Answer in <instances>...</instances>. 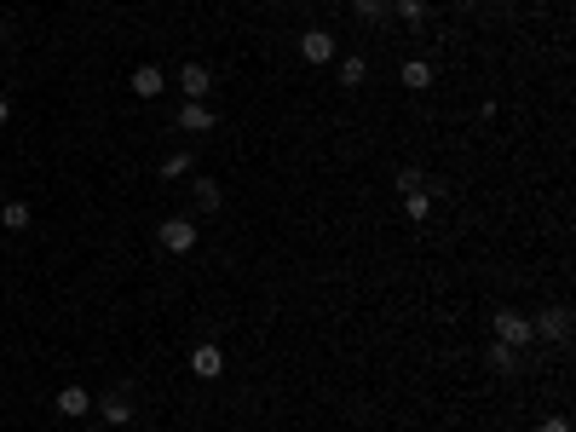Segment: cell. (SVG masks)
<instances>
[{
    "instance_id": "cell-24",
    "label": "cell",
    "mask_w": 576,
    "mask_h": 432,
    "mask_svg": "<svg viewBox=\"0 0 576 432\" xmlns=\"http://www.w3.org/2000/svg\"><path fill=\"white\" fill-rule=\"evenodd\" d=\"M0 202H6V184H0Z\"/></svg>"
},
{
    "instance_id": "cell-14",
    "label": "cell",
    "mask_w": 576,
    "mask_h": 432,
    "mask_svg": "<svg viewBox=\"0 0 576 432\" xmlns=\"http://www.w3.org/2000/svg\"><path fill=\"white\" fill-rule=\"evenodd\" d=\"M403 213H410V220H427L432 213V191L421 184V191H403Z\"/></svg>"
},
{
    "instance_id": "cell-22",
    "label": "cell",
    "mask_w": 576,
    "mask_h": 432,
    "mask_svg": "<svg viewBox=\"0 0 576 432\" xmlns=\"http://www.w3.org/2000/svg\"><path fill=\"white\" fill-rule=\"evenodd\" d=\"M6 121H12V99H6V92H0V127H6Z\"/></svg>"
},
{
    "instance_id": "cell-16",
    "label": "cell",
    "mask_w": 576,
    "mask_h": 432,
    "mask_svg": "<svg viewBox=\"0 0 576 432\" xmlns=\"http://www.w3.org/2000/svg\"><path fill=\"white\" fill-rule=\"evenodd\" d=\"M392 12H398V18L410 23V29H421V23H427V0H392Z\"/></svg>"
},
{
    "instance_id": "cell-21",
    "label": "cell",
    "mask_w": 576,
    "mask_h": 432,
    "mask_svg": "<svg viewBox=\"0 0 576 432\" xmlns=\"http://www.w3.org/2000/svg\"><path fill=\"white\" fill-rule=\"evenodd\" d=\"M536 432H571V421H565V415H542Z\"/></svg>"
},
{
    "instance_id": "cell-3",
    "label": "cell",
    "mask_w": 576,
    "mask_h": 432,
    "mask_svg": "<svg viewBox=\"0 0 576 432\" xmlns=\"http://www.w3.org/2000/svg\"><path fill=\"white\" fill-rule=\"evenodd\" d=\"M156 237H162L167 254H191V249H196V220L174 213V220H162V230H156Z\"/></svg>"
},
{
    "instance_id": "cell-10",
    "label": "cell",
    "mask_w": 576,
    "mask_h": 432,
    "mask_svg": "<svg viewBox=\"0 0 576 432\" xmlns=\"http://www.w3.org/2000/svg\"><path fill=\"white\" fill-rule=\"evenodd\" d=\"M179 127H184V133H213V127H220V116H213L208 104L184 99V110H179Z\"/></svg>"
},
{
    "instance_id": "cell-18",
    "label": "cell",
    "mask_w": 576,
    "mask_h": 432,
    "mask_svg": "<svg viewBox=\"0 0 576 432\" xmlns=\"http://www.w3.org/2000/svg\"><path fill=\"white\" fill-rule=\"evenodd\" d=\"M191 167H196V156H191V150H174V156L162 162V179H184Z\"/></svg>"
},
{
    "instance_id": "cell-12",
    "label": "cell",
    "mask_w": 576,
    "mask_h": 432,
    "mask_svg": "<svg viewBox=\"0 0 576 432\" xmlns=\"http://www.w3.org/2000/svg\"><path fill=\"white\" fill-rule=\"evenodd\" d=\"M191 196H196V208H202V213H213V208H220V202H225V184H220V179H208V174H202V179L191 184Z\"/></svg>"
},
{
    "instance_id": "cell-23",
    "label": "cell",
    "mask_w": 576,
    "mask_h": 432,
    "mask_svg": "<svg viewBox=\"0 0 576 432\" xmlns=\"http://www.w3.org/2000/svg\"><path fill=\"white\" fill-rule=\"evenodd\" d=\"M456 6H461V12H478V6H485V0H456Z\"/></svg>"
},
{
    "instance_id": "cell-17",
    "label": "cell",
    "mask_w": 576,
    "mask_h": 432,
    "mask_svg": "<svg viewBox=\"0 0 576 432\" xmlns=\"http://www.w3.org/2000/svg\"><path fill=\"white\" fill-rule=\"evenodd\" d=\"M364 81H369L364 58H340V87H364Z\"/></svg>"
},
{
    "instance_id": "cell-7",
    "label": "cell",
    "mask_w": 576,
    "mask_h": 432,
    "mask_svg": "<svg viewBox=\"0 0 576 432\" xmlns=\"http://www.w3.org/2000/svg\"><path fill=\"white\" fill-rule=\"evenodd\" d=\"M127 87H133V99H162V92H167V75L156 70V64H138V70L127 75Z\"/></svg>"
},
{
    "instance_id": "cell-2",
    "label": "cell",
    "mask_w": 576,
    "mask_h": 432,
    "mask_svg": "<svg viewBox=\"0 0 576 432\" xmlns=\"http://www.w3.org/2000/svg\"><path fill=\"white\" fill-rule=\"evenodd\" d=\"M531 334H536V341L565 346V341H571V305H548V312H536V317H531Z\"/></svg>"
},
{
    "instance_id": "cell-11",
    "label": "cell",
    "mask_w": 576,
    "mask_h": 432,
    "mask_svg": "<svg viewBox=\"0 0 576 432\" xmlns=\"http://www.w3.org/2000/svg\"><path fill=\"white\" fill-rule=\"evenodd\" d=\"M398 81L410 87V92H427V87H432V64H427V58H403Z\"/></svg>"
},
{
    "instance_id": "cell-19",
    "label": "cell",
    "mask_w": 576,
    "mask_h": 432,
    "mask_svg": "<svg viewBox=\"0 0 576 432\" xmlns=\"http://www.w3.org/2000/svg\"><path fill=\"white\" fill-rule=\"evenodd\" d=\"M352 12H357L364 23H381L386 12H392V0H352Z\"/></svg>"
},
{
    "instance_id": "cell-6",
    "label": "cell",
    "mask_w": 576,
    "mask_h": 432,
    "mask_svg": "<svg viewBox=\"0 0 576 432\" xmlns=\"http://www.w3.org/2000/svg\"><path fill=\"white\" fill-rule=\"evenodd\" d=\"M191 375H196V380H220V375H225V352L213 346V341H202V346L191 352Z\"/></svg>"
},
{
    "instance_id": "cell-9",
    "label": "cell",
    "mask_w": 576,
    "mask_h": 432,
    "mask_svg": "<svg viewBox=\"0 0 576 432\" xmlns=\"http://www.w3.org/2000/svg\"><path fill=\"white\" fill-rule=\"evenodd\" d=\"M92 409H99V421H104V427H127V421H133V404H127V392L92 398Z\"/></svg>"
},
{
    "instance_id": "cell-4",
    "label": "cell",
    "mask_w": 576,
    "mask_h": 432,
    "mask_svg": "<svg viewBox=\"0 0 576 432\" xmlns=\"http://www.w3.org/2000/svg\"><path fill=\"white\" fill-rule=\"evenodd\" d=\"M174 81H179V92H184V99L208 104V92H213V70H208V64H184V70L174 75Z\"/></svg>"
},
{
    "instance_id": "cell-15",
    "label": "cell",
    "mask_w": 576,
    "mask_h": 432,
    "mask_svg": "<svg viewBox=\"0 0 576 432\" xmlns=\"http://www.w3.org/2000/svg\"><path fill=\"white\" fill-rule=\"evenodd\" d=\"M490 369H496V375H513V369H519V352L502 346V341H490Z\"/></svg>"
},
{
    "instance_id": "cell-8",
    "label": "cell",
    "mask_w": 576,
    "mask_h": 432,
    "mask_svg": "<svg viewBox=\"0 0 576 432\" xmlns=\"http://www.w3.org/2000/svg\"><path fill=\"white\" fill-rule=\"evenodd\" d=\"M52 409L64 415V421H81V415H92V392L87 387H64V392L52 398Z\"/></svg>"
},
{
    "instance_id": "cell-5",
    "label": "cell",
    "mask_w": 576,
    "mask_h": 432,
    "mask_svg": "<svg viewBox=\"0 0 576 432\" xmlns=\"http://www.w3.org/2000/svg\"><path fill=\"white\" fill-rule=\"evenodd\" d=\"M335 52H340V46H335L329 29H306V35H300V58H306V64H335Z\"/></svg>"
},
{
    "instance_id": "cell-20",
    "label": "cell",
    "mask_w": 576,
    "mask_h": 432,
    "mask_svg": "<svg viewBox=\"0 0 576 432\" xmlns=\"http://www.w3.org/2000/svg\"><path fill=\"white\" fill-rule=\"evenodd\" d=\"M421 184H427L421 167H398V196H403V191H421Z\"/></svg>"
},
{
    "instance_id": "cell-1",
    "label": "cell",
    "mask_w": 576,
    "mask_h": 432,
    "mask_svg": "<svg viewBox=\"0 0 576 432\" xmlns=\"http://www.w3.org/2000/svg\"><path fill=\"white\" fill-rule=\"evenodd\" d=\"M490 329H496V341H502V346H513V352H524V346L536 341V334H531V317H524L519 305H496Z\"/></svg>"
},
{
    "instance_id": "cell-13",
    "label": "cell",
    "mask_w": 576,
    "mask_h": 432,
    "mask_svg": "<svg viewBox=\"0 0 576 432\" xmlns=\"http://www.w3.org/2000/svg\"><path fill=\"white\" fill-rule=\"evenodd\" d=\"M29 225H35L29 202H18V196H12V202H0V230H29Z\"/></svg>"
}]
</instances>
